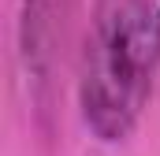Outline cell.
Masks as SVG:
<instances>
[{"label":"cell","instance_id":"1","mask_svg":"<svg viewBox=\"0 0 160 156\" xmlns=\"http://www.w3.org/2000/svg\"><path fill=\"white\" fill-rule=\"evenodd\" d=\"M75 67L89 134L104 145L127 141L160 78V0H93Z\"/></svg>","mask_w":160,"mask_h":156},{"label":"cell","instance_id":"2","mask_svg":"<svg viewBox=\"0 0 160 156\" xmlns=\"http://www.w3.org/2000/svg\"><path fill=\"white\" fill-rule=\"evenodd\" d=\"M78 0H19V60L38 123H48L63 97V75L75 45Z\"/></svg>","mask_w":160,"mask_h":156}]
</instances>
